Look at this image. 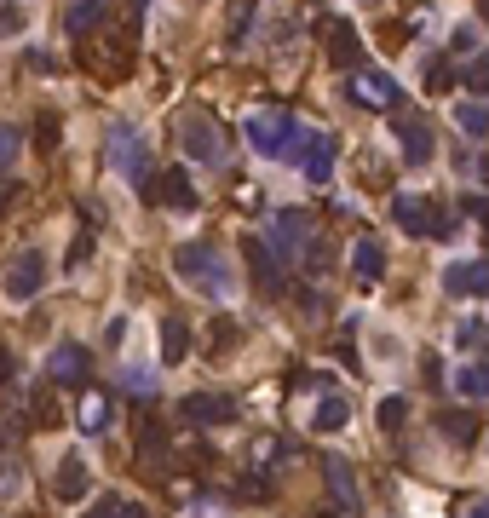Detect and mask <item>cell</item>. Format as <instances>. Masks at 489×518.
Returning <instances> with one entry per match:
<instances>
[{
  "label": "cell",
  "mask_w": 489,
  "mask_h": 518,
  "mask_svg": "<svg viewBox=\"0 0 489 518\" xmlns=\"http://www.w3.org/2000/svg\"><path fill=\"white\" fill-rule=\"evenodd\" d=\"M58 144V116H41L35 121V150H52Z\"/></svg>",
  "instance_id": "obj_37"
},
{
  "label": "cell",
  "mask_w": 489,
  "mask_h": 518,
  "mask_svg": "<svg viewBox=\"0 0 489 518\" xmlns=\"http://www.w3.org/2000/svg\"><path fill=\"white\" fill-rule=\"evenodd\" d=\"M150 202H167V208H196V185H190L185 167H167V173H156L150 179Z\"/></svg>",
  "instance_id": "obj_14"
},
{
  "label": "cell",
  "mask_w": 489,
  "mask_h": 518,
  "mask_svg": "<svg viewBox=\"0 0 489 518\" xmlns=\"http://www.w3.org/2000/svg\"><path fill=\"white\" fill-rule=\"evenodd\" d=\"M127 47L133 41H121V35H87L81 41V64H98L104 75H121L127 70Z\"/></svg>",
  "instance_id": "obj_13"
},
{
  "label": "cell",
  "mask_w": 489,
  "mask_h": 518,
  "mask_svg": "<svg viewBox=\"0 0 489 518\" xmlns=\"http://www.w3.org/2000/svg\"><path fill=\"white\" fill-rule=\"evenodd\" d=\"M29 421H35V426H58V403H52V392H35V398H29Z\"/></svg>",
  "instance_id": "obj_31"
},
{
  "label": "cell",
  "mask_w": 489,
  "mask_h": 518,
  "mask_svg": "<svg viewBox=\"0 0 489 518\" xmlns=\"http://www.w3.org/2000/svg\"><path fill=\"white\" fill-rule=\"evenodd\" d=\"M236 495H242L248 507H254V501H265V478H242V484H236Z\"/></svg>",
  "instance_id": "obj_40"
},
{
  "label": "cell",
  "mask_w": 489,
  "mask_h": 518,
  "mask_svg": "<svg viewBox=\"0 0 489 518\" xmlns=\"http://www.w3.org/2000/svg\"><path fill=\"white\" fill-rule=\"evenodd\" d=\"M110 167H116L127 185H139L144 196H150V156H144V139L133 127H116V133H110Z\"/></svg>",
  "instance_id": "obj_5"
},
{
  "label": "cell",
  "mask_w": 489,
  "mask_h": 518,
  "mask_svg": "<svg viewBox=\"0 0 489 518\" xmlns=\"http://www.w3.org/2000/svg\"><path fill=\"white\" fill-rule=\"evenodd\" d=\"M190 346V329H185V317H162V363H179Z\"/></svg>",
  "instance_id": "obj_25"
},
{
  "label": "cell",
  "mask_w": 489,
  "mask_h": 518,
  "mask_svg": "<svg viewBox=\"0 0 489 518\" xmlns=\"http://www.w3.org/2000/svg\"><path fill=\"white\" fill-rule=\"evenodd\" d=\"M334 156H340L334 133H311V139H305V179H311V185H328V179H334Z\"/></svg>",
  "instance_id": "obj_15"
},
{
  "label": "cell",
  "mask_w": 489,
  "mask_h": 518,
  "mask_svg": "<svg viewBox=\"0 0 489 518\" xmlns=\"http://www.w3.org/2000/svg\"><path fill=\"white\" fill-rule=\"evenodd\" d=\"M87 518H144V507L139 501H127V495H104V501L87 507Z\"/></svg>",
  "instance_id": "obj_27"
},
{
  "label": "cell",
  "mask_w": 489,
  "mask_h": 518,
  "mask_svg": "<svg viewBox=\"0 0 489 518\" xmlns=\"http://www.w3.org/2000/svg\"><path fill=\"white\" fill-rule=\"evenodd\" d=\"M12 190H18V185H12V179H6V185H0V213L12 208Z\"/></svg>",
  "instance_id": "obj_42"
},
{
  "label": "cell",
  "mask_w": 489,
  "mask_h": 518,
  "mask_svg": "<svg viewBox=\"0 0 489 518\" xmlns=\"http://www.w3.org/2000/svg\"><path fill=\"white\" fill-rule=\"evenodd\" d=\"M47 375L58 380V386H87V380H93V357H87V346H75V340H64V346L52 352Z\"/></svg>",
  "instance_id": "obj_10"
},
{
  "label": "cell",
  "mask_w": 489,
  "mask_h": 518,
  "mask_svg": "<svg viewBox=\"0 0 489 518\" xmlns=\"http://www.w3.org/2000/svg\"><path fill=\"white\" fill-rule=\"evenodd\" d=\"M466 87H472V93H489V52H478V58L466 64Z\"/></svg>",
  "instance_id": "obj_33"
},
{
  "label": "cell",
  "mask_w": 489,
  "mask_h": 518,
  "mask_svg": "<svg viewBox=\"0 0 489 518\" xmlns=\"http://www.w3.org/2000/svg\"><path fill=\"white\" fill-rule=\"evenodd\" d=\"M357 52H363L357 29H351L346 18H334V24H328V64H334V70H351V64H357Z\"/></svg>",
  "instance_id": "obj_18"
},
{
  "label": "cell",
  "mask_w": 489,
  "mask_h": 518,
  "mask_svg": "<svg viewBox=\"0 0 489 518\" xmlns=\"http://www.w3.org/2000/svg\"><path fill=\"white\" fill-rule=\"evenodd\" d=\"M12 380V352H0V386Z\"/></svg>",
  "instance_id": "obj_43"
},
{
  "label": "cell",
  "mask_w": 489,
  "mask_h": 518,
  "mask_svg": "<svg viewBox=\"0 0 489 518\" xmlns=\"http://www.w3.org/2000/svg\"><path fill=\"white\" fill-rule=\"evenodd\" d=\"M271 248L305 265L311 248H323V242H317V225H311V213H305V208H282L277 225H271Z\"/></svg>",
  "instance_id": "obj_4"
},
{
  "label": "cell",
  "mask_w": 489,
  "mask_h": 518,
  "mask_svg": "<svg viewBox=\"0 0 489 518\" xmlns=\"http://www.w3.org/2000/svg\"><path fill=\"white\" fill-rule=\"evenodd\" d=\"M420 375H426V386H443V363H438V352L420 357Z\"/></svg>",
  "instance_id": "obj_39"
},
{
  "label": "cell",
  "mask_w": 489,
  "mask_h": 518,
  "mask_svg": "<svg viewBox=\"0 0 489 518\" xmlns=\"http://www.w3.org/2000/svg\"><path fill=\"white\" fill-rule=\"evenodd\" d=\"M484 334H489L484 317H466L461 329H455V346H461V352H466V346H484Z\"/></svg>",
  "instance_id": "obj_32"
},
{
  "label": "cell",
  "mask_w": 489,
  "mask_h": 518,
  "mask_svg": "<svg viewBox=\"0 0 489 518\" xmlns=\"http://www.w3.org/2000/svg\"><path fill=\"white\" fill-rule=\"evenodd\" d=\"M403 35H409L403 24H386V29H380V41H386V47H403Z\"/></svg>",
  "instance_id": "obj_41"
},
{
  "label": "cell",
  "mask_w": 489,
  "mask_h": 518,
  "mask_svg": "<svg viewBox=\"0 0 489 518\" xmlns=\"http://www.w3.org/2000/svg\"><path fill=\"white\" fill-rule=\"evenodd\" d=\"M41 283H47V254H41V248H24V254L6 265V294H12V300H35Z\"/></svg>",
  "instance_id": "obj_8"
},
{
  "label": "cell",
  "mask_w": 489,
  "mask_h": 518,
  "mask_svg": "<svg viewBox=\"0 0 489 518\" xmlns=\"http://www.w3.org/2000/svg\"><path fill=\"white\" fill-rule=\"evenodd\" d=\"M87 259H93V231H75V242H70V259H64V265H70V271H81Z\"/></svg>",
  "instance_id": "obj_34"
},
{
  "label": "cell",
  "mask_w": 489,
  "mask_h": 518,
  "mask_svg": "<svg viewBox=\"0 0 489 518\" xmlns=\"http://www.w3.org/2000/svg\"><path fill=\"white\" fill-rule=\"evenodd\" d=\"M403 415H409V403H403V398H380V426H386V432H397Z\"/></svg>",
  "instance_id": "obj_35"
},
{
  "label": "cell",
  "mask_w": 489,
  "mask_h": 518,
  "mask_svg": "<svg viewBox=\"0 0 489 518\" xmlns=\"http://www.w3.org/2000/svg\"><path fill=\"white\" fill-rule=\"evenodd\" d=\"M317 518H340V513H317Z\"/></svg>",
  "instance_id": "obj_47"
},
{
  "label": "cell",
  "mask_w": 489,
  "mask_h": 518,
  "mask_svg": "<svg viewBox=\"0 0 489 518\" xmlns=\"http://www.w3.org/2000/svg\"><path fill=\"white\" fill-rule=\"evenodd\" d=\"M323 478H328V490H334V507H340V513H357V484H351L346 455H328V461H323Z\"/></svg>",
  "instance_id": "obj_20"
},
{
  "label": "cell",
  "mask_w": 489,
  "mask_h": 518,
  "mask_svg": "<svg viewBox=\"0 0 489 518\" xmlns=\"http://www.w3.org/2000/svg\"><path fill=\"white\" fill-rule=\"evenodd\" d=\"M18 162V127H0V173Z\"/></svg>",
  "instance_id": "obj_36"
},
{
  "label": "cell",
  "mask_w": 489,
  "mask_h": 518,
  "mask_svg": "<svg viewBox=\"0 0 489 518\" xmlns=\"http://www.w3.org/2000/svg\"><path fill=\"white\" fill-rule=\"evenodd\" d=\"M455 87V64L449 58H426V93H449Z\"/></svg>",
  "instance_id": "obj_30"
},
{
  "label": "cell",
  "mask_w": 489,
  "mask_h": 518,
  "mask_svg": "<svg viewBox=\"0 0 489 518\" xmlns=\"http://www.w3.org/2000/svg\"><path fill=\"white\" fill-rule=\"evenodd\" d=\"M397 144H403V156H409V167H426L432 162V127L426 121H397Z\"/></svg>",
  "instance_id": "obj_17"
},
{
  "label": "cell",
  "mask_w": 489,
  "mask_h": 518,
  "mask_svg": "<svg viewBox=\"0 0 489 518\" xmlns=\"http://www.w3.org/2000/svg\"><path fill=\"white\" fill-rule=\"evenodd\" d=\"M478 173H484V179H489V150H484V162H478Z\"/></svg>",
  "instance_id": "obj_45"
},
{
  "label": "cell",
  "mask_w": 489,
  "mask_h": 518,
  "mask_svg": "<svg viewBox=\"0 0 489 518\" xmlns=\"http://www.w3.org/2000/svg\"><path fill=\"white\" fill-rule=\"evenodd\" d=\"M179 421H190V426H231L236 421V398L231 392H190V398L179 403Z\"/></svg>",
  "instance_id": "obj_7"
},
{
  "label": "cell",
  "mask_w": 489,
  "mask_h": 518,
  "mask_svg": "<svg viewBox=\"0 0 489 518\" xmlns=\"http://www.w3.org/2000/svg\"><path fill=\"white\" fill-rule=\"evenodd\" d=\"M133 444H139L144 461H162V455H167V426L156 421V415H139V426H133Z\"/></svg>",
  "instance_id": "obj_21"
},
{
  "label": "cell",
  "mask_w": 489,
  "mask_h": 518,
  "mask_svg": "<svg viewBox=\"0 0 489 518\" xmlns=\"http://www.w3.org/2000/svg\"><path fill=\"white\" fill-rule=\"evenodd\" d=\"M98 18H104V0H75L70 12H64V29L81 41V35H93L98 29Z\"/></svg>",
  "instance_id": "obj_23"
},
{
  "label": "cell",
  "mask_w": 489,
  "mask_h": 518,
  "mask_svg": "<svg viewBox=\"0 0 489 518\" xmlns=\"http://www.w3.org/2000/svg\"><path fill=\"white\" fill-rule=\"evenodd\" d=\"M455 392H461V398H489V363H466V369H455Z\"/></svg>",
  "instance_id": "obj_26"
},
{
  "label": "cell",
  "mask_w": 489,
  "mask_h": 518,
  "mask_svg": "<svg viewBox=\"0 0 489 518\" xmlns=\"http://www.w3.org/2000/svg\"><path fill=\"white\" fill-rule=\"evenodd\" d=\"M392 219L409 236H438V242H443V236H455L443 202H432V196H392Z\"/></svg>",
  "instance_id": "obj_3"
},
{
  "label": "cell",
  "mask_w": 489,
  "mask_h": 518,
  "mask_svg": "<svg viewBox=\"0 0 489 518\" xmlns=\"http://www.w3.org/2000/svg\"><path fill=\"white\" fill-rule=\"evenodd\" d=\"M104 426H110V398H87L81 403V432H104Z\"/></svg>",
  "instance_id": "obj_29"
},
{
  "label": "cell",
  "mask_w": 489,
  "mask_h": 518,
  "mask_svg": "<svg viewBox=\"0 0 489 518\" xmlns=\"http://www.w3.org/2000/svg\"><path fill=\"white\" fill-rule=\"evenodd\" d=\"M455 121L466 127V139H484V133H489V110H484V104H455Z\"/></svg>",
  "instance_id": "obj_28"
},
{
  "label": "cell",
  "mask_w": 489,
  "mask_h": 518,
  "mask_svg": "<svg viewBox=\"0 0 489 518\" xmlns=\"http://www.w3.org/2000/svg\"><path fill=\"white\" fill-rule=\"evenodd\" d=\"M242 259H248V271H254V288L259 294H282V259L259 242V236H248L242 242Z\"/></svg>",
  "instance_id": "obj_11"
},
{
  "label": "cell",
  "mask_w": 489,
  "mask_h": 518,
  "mask_svg": "<svg viewBox=\"0 0 489 518\" xmlns=\"http://www.w3.org/2000/svg\"><path fill=\"white\" fill-rule=\"evenodd\" d=\"M173 271H179V283H190L196 294H208V300H225L236 288V277L225 271V259L213 242H179L173 248Z\"/></svg>",
  "instance_id": "obj_2"
},
{
  "label": "cell",
  "mask_w": 489,
  "mask_h": 518,
  "mask_svg": "<svg viewBox=\"0 0 489 518\" xmlns=\"http://www.w3.org/2000/svg\"><path fill=\"white\" fill-rule=\"evenodd\" d=\"M52 495H58V501H81V495H87V455H64V461H58Z\"/></svg>",
  "instance_id": "obj_19"
},
{
  "label": "cell",
  "mask_w": 489,
  "mask_h": 518,
  "mask_svg": "<svg viewBox=\"0 0 489 518\" xmlns=\"http://www.w3.org/2000/svg\"><path fill=\"white\" fill-rule=\"evenodd\" d=\"M443 288H449L455 300L489 294V259H461V265H449V271H443Z\"/></svg>",
  "instance_id": "obj_12"
},
{
  "label": "cell",
  "mask_w": 489,
  "mask_h": 518,
  "mask_svg": "<svg viewBox=\"0 0 489 518\" xmlns=\"http://www.w3.org/2000/svg\"><path fill=\"white\" fill-rule=\"evenodd\" d=\"M472 518H489V495H478V507H472Z\"/></svg>",
  "instance_id": "obj_44"
},
{
  "label": "cell",
  "mask_w": 489,
  "mask_h": 518,
  "mask_svg": "<svg viewBox=\"0 0 489 518\" xmlns=\"http://www.w3.org/2000/svg\"><path fill=\"white\" fill-rule=\"evenodd\" d=\"M351 98L369 104V110H397V104H403V87H397L386 70H357L351 75Z\"/></svg>",
  "instance_id": "obj_9"
},
{
  "label": "cell",
  "mask_w": 489,
  "mask_h": 518,
  "mask_svg": "<svg viewBox=\"0 0 489 518\" xmlns=\"http://www.w3.org/2000/svg\"><path fill=\"white\" fill-rule=\"evenodd\" d=\"M351 277H357L363 288H374L380 277H386V248H380L374 236H363V242L351 248Z\"/></svg>",
  "instance_id": "obj_16"
},
{
  "label": "cell",
  "mask_w": 489,
  "mask_h": 518,
  "mask_svg": "<svg viewBox=\"0 0 489 518\" xmlns=\"http://www.w3.org/2000/svg\"><path fill=\"white\" fill-rule=\"evenodd\" d=\"M248 144H254L259 156H271V162H294V156H305V121L294 116V110H259V116H248Z\"/></svg>",
  "instance_id": "obj_1"
},
{
  "label": "cell",
  "mask_w": 489,
  "mask_h": 518,
  "mask_svg": "<svg viewBox=\"0 0 489 518\" xmlns=\"http://www.w3.org/2000/svg\"><path fill=\"white\" fill-rule=\"evenodd\" d=\"M346 421H351V403L346 398H323L317 409H311V426H317V432H340Z\"/></svg>",
  "instance_id": "obj_24"
},
{
  "label": "cell",
  "mask_w": 489,
  "mask_h": 518,
  "mask_svg": "<svg viewBox=\"0 0 489 518\" xmlns=\"http://www.w3.org/2000/svg\"><path fill=\"white\" fill-rule=\"evenodd\" d=\"M478 12H484V18H489V0H478Z\"/></svg>",
  "instance_id": "obj_46"
},
{
  "label": "cell",
  "mask_w": 489,
  "mask_h": 518,
  "mask_svg": "<svg viewBox=\"0 0 489 518\" xmlns=\"http://www.w3.org/2000/svg\"><path fill=\"white\" fill-rule=\"evenodd\" d=\"M438 432L449 438V444H478V421H472V409H443Z\"/></svg>",
  "instance_id": "obj_22"
},
{
  "label": "cell",
  "mask_w": 489,
  "mask_h": 518,
  "mask_svg": "<svg viewBox=\"0 0 489 518\" xmlns=\"http://www.w3.org/2000/svg\"><path fill=\"white\" fill-rule=\"evenodd\" d=\"M24 29V6H0V35H18Z\"/></svg>",
  "instance_id": "obj_38"
},
{
  "label": "cell",
  "mask_w": 489,
  "mask_h": 518,
  "mask_svg": "<svg viewBox=\"0 0 489 518\" xmlns=\"http://www.w3.org/2000/svg\"><path fill=\"white\" fill-rule=\"evenodd\" d=\"M179 150L202 167L225 162V139H219V127H213L208 116H179Z\"/></svg>",
  "instance_id": "obj_6"
}]
</instances>
